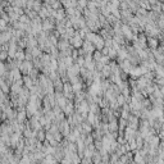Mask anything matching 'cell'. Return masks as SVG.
Returning a JSON list of instances; mask_svg holds the SVG:
<instances>
[{"mask_svg": "<svg viewBox=\"0 0 164 164\" xmlns=\"http://www.w3.org/2000/svg\"><path fill=\"white\" fill-rule=\"evenodd\" d=\"M146 44H148V46L151 50H157L159 47V41H158V38H155V37H148Z\"/></svg>", "mask_w": 164, "mask_h": 164, "instance_id": "obj_1", "label": "cell"}, {"mask_svg": "<svg viewBox=\"0 0 164 164\" xmlns=\"http://www.w3.org/2000/svg\"><path fill=\"white\" fill-rule=\"evenodd\" d=\"M162 13L164 14V3H162Z\"/></svg>", "mask_w": 164, "mask_h": 164, "instance_id": "obj_2", "label": "cell"}]
</instances>
